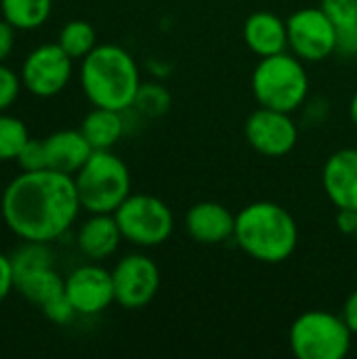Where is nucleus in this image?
<instances>
[{"mask_svg": "<svg viewBox=\"0 0 357 359\" xmlns=\"http://www.w3.org/2000/svg\"><path fill=\"white\" fill-rule=\"evenodd\" d=\"M80 212L74 177L53 168L21 170L0 194V219L21 242H57L72 231Z\"/></svg>", "mask_w": 357, "mask_h": 359, "instance_id": "obj_1", "label": "nucleus"}, {"mask_svg": "<svg viewBox=\"0 0 357 359\" xmlns=\"http://www.w3.org/2000/svg\"><path fill=\"white\" fill-rule=\"evenodd\" d=\"M78 80L93 107L126 111L133 107L141 86L135 57L120 44H97L78 67Z\"/></svg>", "mask_w": 357, "mask_h": 359, "instance_id": "obj_2", "label": "nucleus"}, {"mask_svg": "<svg viewBox=\"0 0 357 359\" xmlns=\"http://www.w3.org/2000/svg\"><path fill=\"white\" fill-rule=\"evenodd\" d=\"M234 240L250 259L265 265H278L295 255L299 227L284 206L261 200L244 206L236 215Z\"/></svg>", "mask_w": 357, "mask_h": 359, "instance_id": "obj_3", "label": "nucleus"}, {"mask_svg": "<svg viewBox=\"0 0 357 359\" xmlns=\"http://www.w3.org/2000/svg\"><path fill=\"white\" fill-rule=\"evenodd\" d=\"M82 210L88 215H114L133 194L130 170L112 149H95L86 164L74 175Z\"/></svg>", "mask_w": 357, "mask_h": 359, "instance_id": "obj_4", "label": "nucleus"}, {"mask_svg": "<svg viewBox=\"0 0 357 359\" xmlns=\"http://www.w3.org/2000/svg\"><path fill=\"white\" fill-rule=\"evenodd\" d=\"M252 95L261 107L278 111H297L309 95V76L305 61L284 50L263 57L252 72Z\"/></svg>", "mask_w": 357, "mask_h": 359, "instance_id": "obj_5", "label": "nucleus"}, {"mask_svg": "<svg viewBox=\"0 0 357 359\" xmlns=\"http://www.w3.org/2000/svg\"><path fill=\"white\" fill-rule=\"evenodd\" d=\"M353 334L345 320L324 309L301 313L288 332V343L299 359H343L351 351Z\"/></svg>", "mask_w": 357, "mask_h": 359, "instance_id": "obj_6", "label": "nucleus"}, {"mask_svg": "<svg viewBox=\"0 0 357 359\" xmlns=\"http://www.w3.org/2000/svg\"><path fill=\"white\" fill-rule=\"evenodd\" d=\"M124 242L135 248H158L175 231L170 206L151 194H130L114 212Z\"/></svg>", "mask_w": 357, "mask_h": 359, "instance_id": "obj_7", "label": "nucleus"}, {"mask_svg": "<svg viewBox=\"0 0 357 359\" xmlns=\"http://www.w3.org/2000/svg\"><path fill=\"white\" fill-rule=\"evenodd\" d=\"M19 76L23 90L32 97L53 99L72 82L74 59L59 46V42H42L25 55Z\"/></svg>", "mask_w": 357, "mask_h": 359, "instance_id": "obj_8", "label": "nucleus"}, {"mask_svg": "<svg viewBox=\"0 0 357 359\" xmlns=\"http://www.w3.org/2000/svg\"><path fill=\"white\" fill-rule=\"evenodd\" d=\"M288 50L305 63L328 59L337 53V27L320 6L292 13L286 21Z\"/></svg>", "mask_w": 357, "mask_h": 359, "instance_id": "obj_9", "label": "nucleus"}, {"mask_svg": "<svg viewBox=\"0 0 357 359\" xmlns=\"http://www.w3.org/2000/svg\"><path fill=\"white\" fill-rule=\"evenodd\" d=\"M116 303L124 309H141L149 305L160 290V267L158 263L143 255H124L112 269Z\"/></svg>", "mask_w": 357, "mask_h": 359, "instance_id": "obj_10", "label": "nucleus"}, {"mask_svg": "<svg viewBox=\"0 0 357 359\" xmlns=\"http://www.w3.org/2000/svg\"><path fill=\"white\" fill-rule=\"evenodd\" d=\"M65 294L82 318H95L116 303L112 271L88 261L65 276Z\"/></svg>", "mask_w": 357, "mask_h": 359, "instance_id": "obj_11", "label": "nucleus"}, {"mask_svg": "<svg viewBox=\"0 0 357 359\" xmlns=\"http://www.w3.org/2000/svg\"><path fill=\"white\" fill-rule=\"evenodd\" d=\"M244 135L248 145L265 158H284L299 143V128L290 114L261 105L248 116Z\"/></svg>", "mask_w": 357, "mask_h": 359, "instance_id": "obj_12", "label": "nucleus"}, {"mask_svg": "<svg viewBox=\"0 0 357 359\" xmlns=\"http://www.w3.org/2000/svg\"><path fill=\"white\" fill-rule=\"evenodd\" d=\"M236 215L213 200L194 204L185 215V231L189 238L204 246H217L234 238Z\"/></svg>", "mask_w": 357, "mask_h": 359, "instance_id": "obj_13", "label": "nucleus"}, {"mask_svg": "<svg viewBox=\"0 0 357 359\" xmlns=\"http://www.w3.org/2000/svg\"><path fill=\"white\" fill-rule=\"evenodd\" d=\"M322 185L337 210H357V149H339L326 160Z\"/></svg>", "mask_w": 357, "mask_h": 359, "instance_id": "obj_14", "label": "nucleus"}, {"mask_svg": "<svg viewBox=\"0 0 357 359\" xmlns=\"http://www.w3.org/2000/svg\"><path fill=\"white\" fill-rule=\"evenodd\" d=\"M122 242L124 238L118 227V221L114 215L107 212L88 215L76 231V246L80 255L95 263L112 259Z\"/></svg>", "mask_w": 357, "mask_h": 359, "instance_id": "obj_15", "label": "nucleus"}, {"mask_svg": "<svg viewBox=\"0 0 357 359\" xmlns=\"http://www.w3.org/2000/svg\"><path fill=\"white\" fill-rule=\"evenodd\" d=\"M44 149H46V166L72 177L86 164V160L95 151L80 128L55 130L44 139Z\"/></svg>", "mask_w": 357, "mask_h": 359, "instance_id": "obj_16", "label": "nucleus"}, {"mask_svg": "<svg viewBox=\"0 0 357 359\" xmlns=\"http://www.w3.org/2000/svg\"><path fill=\"white\" fill-rule=\"evenodd\" d=\"M244 42L259 57H271L288 50V27L282 17L269 11H257L244 21Z\"/></svg>", "mask_w": 357, "mask_h": 359, "instance_id": "obj_17", "label": "nucleus"}, {"mask_svg": "<svg viewBox=\"0 0 357 359\" xmlns=\"http://www.w3.org/2000/svg\"><path fill=\"white\" fill-rule=\"evenodd\" d=\"M80 130L93 149H114L128 130L126 111H116V109H107V107H93L84 116Z\"/></svg>", "mask_w": 357, "mask_h": 359, "instance_id": "obj_18", "label": "nucleus"}, {"mask_svg": "<svg viewBox=\"0 0 357 359\" xmlns=\"http://www.w3.org/2000/svg\"><path fill=\"white\" fill-rule=\"evenodd\" d=\"M320 8L337 27V53L357 55V0H322Z\"/></svg>", "mask_w": 357, "mask_h": 359, "instance_id": "obj_19", "label": "nucleus"}, {"mask_svg": "<svg viewBox=\"0 0 357 359\" xmlns=\"http://www.w3.org/2000/svg\"><path fill=\"white\" fill-rule=\"evenodd\" d=\"M55 0H0V15L17 32H36L53 15Z\"/></svg>", "mask_w": 357, "mask_h": 359, "instance_id": "obj_20", "label": "nucleus"}, {"mask_svg": "<svg viewBox=\"0 0 357 359\" xmlns=\"http://www.w3.org/2000/svg\"><path fill=\"white\" fill-rule=\"evenodd\" d=\"M15 290L29 303L42 307L55 297L65 292V278H61L55 267H44L19 278L15 282Z\"/></svg>", "mask_w": 357, "mask_h": 359, "instance_id": "obj_21", "label": "nucleus"}, {"mask_svg": "<svg viewBox=\"0 0 357 359\" xmlns=\"http://www.w3.org/2000/svg\"><path fill=\"white\" fill-rule=\"evenodd\" d=\"M57 42L74 61H82L99 44L95 27L86 19H69L67 23H63Z\"/></svg>", "mask_w": 357, "mask_h": 359, "instance_id": "obj_22", "label": "nucleus"}, {"mask_svg": "<svg viewBox=\"0 0 357 359\" xmlns=\"http://www.w3.org/2000/svg\"><path fill=\"white\" fill-rule=\"evenodd\" d=\"M11 263L15 271V282L27 273L44 267H55V252L46 242H21L11 252Z\"/></svg>", "mask_w": 357, "mask_h": 359, "instance_id": "obj_23", "label": "nucleus"}, {"mask_svg": "<svg viewBox=\"0 0 357 359\" xmlns=\"http://www.w3.org/2000/svg\"><path fill=\"white\" fill-rule=\"evenodd\" d=\"M173 97L160 82H141L133 103V111L143 118H160L170 109Z\"/></svg>", "mask_w": 357, "mask_h": 359, "instance_id": "obj_24", "label": "nucleus"}, {"mask_svg": "<svg viewBox=\"0 0 357 359\" xmlns=\"http://www.w3.org/2000/svg\"><path fill=\"white\" fill-rule=\"evenodd\" d=\"M27 139V124L8 111H0V162L17 160Z\"/></svg>", "mask_w": 357, "mask_h": 359, "instance_id": "obj_25", "label": "nucleus"}, {"mask_svg": "<svg viewBox=\"0 0 357 359\" xmlns=\"http://www.w3.org/2000/svg\"><path fill=\"white\" fill-rule=\"evenodd\" d=\"M23 90L21 76L6 63H0V111H8Z\"/></svg>", "mask_w": 357, "mask_h": 359, "instance_id": "obj_26", "label": "nucleus"}, {"mask_svg": "<svg viewBox=\"0 0 357 359\" xmlns=\"http://www.w3.org/2000/svg\"><path fill=\"white\" fill-rule=\"evenodd\" d=\"M17 166L25 172H34V170H42L48 168L46 166V149H44V139H27L25 145L21 147L19 156H17Z\"/></svg>", "mask_w": 357, "mask_h": 359, "instance_id": "obj_27", "label": "nucleus"}, {"mask_svg": "<svg viewBox=\"0 0 357 359\" xmlns=\"http://www.w3.org/2000/svg\"><path fill=\"white\" fill-rule=\"evenodd\" d=\"M40 309H42V313L46 316V320L53 322V324H57V326L72 324V322L78 318V313H76V309H74V305H72V301L67 299L65 292L59 294V297H55V299L48 301L46 305H42Z\"/></svg>", "mask_w": 357, "mask_h": 359, "instance_id": "obj_28", "label": "nucleus"}, {"mask_svg": "<svg viewBox=\"0 0 357 359\" xmlns=\"http://www.w3.org/2000/svg\"><path fill=\"white\" fill-rule=\"evenodd\" d=\"M13 290H15V271H13L11 255L0 252V305L8 299Z\"/></svg>", "mask_w": 357, "mask_h": 359, "instance_id": "obj_29", "label": "nucleus"}, {"mask_svg": "<svg viewBox=\"0 0 357 359\" xmlns=\"http://www.w3.org/2000/svg\"><path fill=\"white\" fill-rule=\"evenodd\" d=\"M17 44V29L0 17V63H6Z\"/></svg>", "mask_w": 357, "mask_h": 359, "instance_id": "obj_30", "label": "nucleus"}, {"mask_svg": "<svg viewBox=\"0 0 357 359\" xmlns=\"http://www.w3.org/2000/svg\"><path fill=\"white\" fill-rule=\"evenodd\" d=\"M341 318L345 320V324H347V328L351 330V334L357 337V290H353V292L347 297V301H345V305H343Z\"/></svg>", "mask_w": 357, "mask_h": 359, "instance_id": "obj_31", "label": "nucleus"}, {"mask_svg": "<svg viewBox=\"0 0 357 359\" xmlns=\"http://www.w3.org/2000/svg\"><path fill=\"white\" fill-rule=\"evenodd\" d=\"M337 225L345 236H356L357 231V210H339Z\"/></svg>", "mask_w": 357, "mask_h": 359, "instance_id": "obj_32", "label": "nucleus"}, {"mask_svg": "<svg viewBox=\"0 0 357 359\" xmlns=\"http://www.w3.org/2000/svg\"><path fill=\"white\" fill-rule=\"evenodd\" d=\"M349 118H351V124L357 128V93L353 95L351 103H349Z\"/></svg>", "mask_w": 357, "mask_h": 359, "instance_id": "obj_33", "label": "nucleus"}, {"mask_svg": "<svg viewBox=\"0 0 357 359\" xmlns=\"http://www.w3.org/2000/svg\"><path fill=\"white\" fill-rule=\"evenodd\" d=\"M356 236H357V231H356Z\"/></svg>", "mask_w": 357, "mask_h": 359, "instance_id": "obj_34", "label": "nucleus"}]
</instances>
